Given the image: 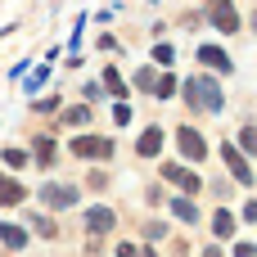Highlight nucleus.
I'll return each mask as SVG.
<instances>
[{
	"mask_svg": "<svg viewBox=\"0 0 257 257\" xmlns=\"http://www.w3.org/2000/svg\"><path fill=\"white\" fill-rule=\"evenodd\" d=\"M181 95H185V104H190L194 113H208V117H217V113L226 108V95H221L217 77H185Z\"/></svg>",
	"mask_w": 257,
	"mask_h": 257,
	"instance_id": "1",
	"label": "nucleus"
},
{
	"mask_svg": "<svg viewBox=\"0 0 257 257\" xmlns=\"http://www.w3.org/2000/svg\"><path fill=\"white\" fill-rule=\"evenodd\" d=\"M72 154L81 163H108L113 158V140H104V136H77L72 140Z\"/></svg>",
	"mask_w": 257,
	"mask_h": 257,
	"instance_id": "2",
	"label": "nucleus"
},
{
	"mask_svg": "<svg viewBox=\"0 0 257 257\" xmlns=\"http://www.w3.org/2000/svg\"><path fill=\"white\" fill-rule=\"evenodd\" d=\"M81 199V190L72 185V181H54V185H41V203L50 208V212H63V208H72Z\"/></svg>",
	"mask_w": 257,
	"mask_h": 257,
	"instance_id": "3",
	"label": "nucleus"
},
{
	"mask_svg": "<svg viewBox=\"0 0 257 257\" xmlns=\"http://www.w3.org/2000/svg\"><path fill=\"white\" fill-rule=\"evenodd\" d=\"M221 163H226V172H230L239 185H253V172H248V158L239 154V145L226 140V145H221Z\"/></svg>",
	"mask_w": 257,
	"mask_h": 257,
	"instance_id": "4",
	"label": "nucleus"
},
{
	"mask_svg": "<svg viewBox=\"0 0 257 257\" xmlns=\"http://www.w3.org/2000/svg\"><path fill=\"white\" fill-rule=\"evenodd\" d=\"M176 145H181V154L190 158V163H199V158H208V140L194 131V126H181L176 131Z\"/></svg>",
	"mask_w": 257,
	"mask_h": 257,
	"instance_id": "5",
	"label": "nucleus"
},
{
	"mask_svg": "<svg viewBox=\"0 0 257 257\" xmlns=\"http://www.w3.org/2000/svg\"><path fill=\"white\" fill-rule=\"evenodd\" d=\"M199 63H208L212 72H221V77H230L235 72V63H230V54L221 50V45H199Z\"/></svg>",
	"mask_w": 257,
	"mask_h": 257,
	"instance_id": "6",
	"label": "nucleus"
},
{
	"mask_svg": "<svg viewBox=\"0 0 257 257\" xmlns=\"http://www.w3.org/2000/svg\"><path fill=\"white\" fill-rule=\"evenodd\" d=\"M163 176H167V181H172V185H181V190H185V194H199V190H203V181H199V176H194V172H185V167H181V163H163Z\"/></svg>",
	"mask_w": 257,
	"mask_h": 257,
	"instance_id": "7",
	"label": "nucleus"
},
{
	"mask_svg": "<svg viewBox=\"0 0 257 257\" xmlns=\"http://www.w3.org/2000/svg\"><path fill=\"white\" fill-rule=\"evenodd\" d=\"M117 226V217H113V208H86V235L95 239V235H108Z\"/></svg>",
	"mask_w": 257,
	"mask_h": 257,
	"instance_id": "8",
	"label": "nucleus"
},
{
	"mask_svg": "<svg viewBox=\"0 0 257 257\" xmlns=\"http://www.w3.org/2000/svg\"><path fill=\"white\" fill-rule=\"evenodd\" d=\"M158 149H163V126H145L140 140H136V154L140 158H158Z\"/></svg>",
	"mask_w": 257,
	"mask_h": 257,
	"instance_id": "9",
	"label": "nucleus"
},
{
	"mask_svg": "<svg viewBox=\"0 0 257 257\" xmlns=\"http://www.w3.org/2000/svg\"><path fill=\"white\" fill-rule=\"evenodd\" d=\"M212 23H217V32L235 36V32H239V14H235V5H212Z\"/></svg>",
	"mask_w": 257,
	"mask_h": 257,
	"instance_id": "10",
	"label": "nucleus"
},
{
	"mask_svg": "<svg viewBox=\"0 0 257 257\" xmlns=\"http://www.w3.org/2000/svg\"><path fill=\"white\" fill-rule=\"evenodd\" d=\"M0 244L18 253V248L27 244V230H23V226H14V221H0Z\"/></svg>",
	"mask_w": 257,
	"mask_h": 257,
	"instance_id": "11",
	"label": "nucleus"
},
{
	"mask_svg": "<svg viewBox=\"0 0 257 257\" xmlns=\"http://www.w3.org/2000/svg\"><path fill=\"white\" fill-rule=\"evenodd\" d=\"M23 185L14 181V176H0V208H14V203H23Z\"/></svg>",
	"mask_w": 257,
	"mask_h": 257,
	"instance_id": "12",
	"label": "nucleus"
},
{
	"mask_svg": "<svg viewBox=\"0 0 257 257\" xmlns=\"http://www.w3.org/2000/svg\"><path fill=\"white\" fill-rule=\"evenodd\" d=\"M32 149H36L32 158H36L41 167H50V163H54V149H59V145H54L50 136H36V140H32Z\"/></svg>",
	"mask_w": 257,
	"mask_h": 257,
	"instance_id": "13",
	"label": "nucleus"
},
{
	"mask_svg": "<svg viewBox=\"0 0 257 257\" xmlns=\"http://www.w3.org/2000/svg\"><path fill=\"white\" fill-rule=\"evenodd\" d=\"M212 230H217V239H230V235H235V212H230V208H217Z\"/></svg>",
	"mask_w": 257,
	"mask_h": 257,
	"instance_id": "14",
	"label": "nucleus"
},
{
	"mask_svg": "<svg viewBox=\"0 0 257 257\" xmlns=\"http://www.w3.org/2000/svg\"><path fill=\"white\" fill-rule=\"evenodd\" d=\"M172 212H176V217H181V221H190V226H194V221H199V203H194V199H190V194H185V199H176V203H172Z\"/></svg>",
	"mask_w": 257,
	"mask_h": 257,
	"instance_id": "15",
	"label": "nucleus"
},
{
	"mask_svg": "<svg viewBox=\"0 0 257 257\" xmlns=\"http://www.w3.org/2000/svg\"><path fill=\"white\" fill-rule=\"evenodd\" d=\"M104 90H108V95H117V99H126V81H122V72H117V68H108V72H104Z\"/></svg>",
	"mask_w": 257,
	"mask_h": 257,
	"instance_id": "16",
	"label": "nucleus"
},
{
	"mask_svg": "<svg viewBox=\"0 0 257 257\" xmlns=\"http://www.w3.org/2000/svg\"><path fill=\"white\" fill-rule=\"evenodd\" d=\"M149 95H158V99H172V95H176V77H172V72H163V77L154 81V90H149Z\"/></svg>",
	"mask_w": 257,
	"mask_h": 257,
	"instance_id": "17",
	"label": "nucleus"
},
{
	"mask_svg": "<svg viewBox=\"0 0 257 257\" xmlns=\"http://www.w3.org/2000/svg\"><path fill=\"white\" fill-rule=\"evenodd\" d=\"M27 221H32V230H36L41 239H54V235H59V226H54L50 217H27Z\"/></svg>",
	"mask_w": 257,
	"mask_h": 257,
	"instance_id": "18",
	"label": "nucleus"
},
{
	"mask_svg": "<svg viewBox=\"0 0 257 257\" xmlns=\"http://www.w3.org/2000/svg\"><path fill=\"white\" fill-rule=\"evenodd\" d=\"M235 145H239V154H257V126H244Z\"/></svg>",
	"mask_w": 257,
	"mask_h": 257,
	"instance_id": "19",
	"label": "nucleus"
},
{
	"mask_svg": "<svg viewBox=\"0 0 257 257\" xmlns=\"http://www.w3.org/2000/svg\"><path fill=\"white\" fill-rule=\"evenodd\" d=\"M63 122H68V126H81V122H90V104H77V108H68V113H63Z\"/></svg>",
	"mask_w": 257,
	"mask_h": 257,
	"instance_id": "20",
	"label": "nucleus"
},
{
	"mask_svg": "<svg viewBox=\"0 0 257 257\" xmlns=\"http://www.w3.org/2000/svg\"><path fill=\"white\" fill-rule=\"evenodd\" d=\"M113 122H117V126H131V104H126V99L113 104Z\"/></svg>",
	"mask_w": 257,
	"mask_h": 257,
	"instance_id": "21",
	"label": "nucleus"
},
{
	"mask_svg": "<svg viewBox=\"0 0 257 257\" xmlns=\"http://www.w3.org/2000/svg\"><path fill=\"white\" fill-rule=\"evenodd\" d=\"M45 77H50V63H45V68H36V77H27L23 86H27V90H41V86H45Z\"/></svg>",
	"mask_w": 257,
	"mask_h": 257,
	"instance_id": "22",
	"label": "nucleus"
},
{
	"mask_svg": "<svg viewBox=\"0 0 257 257\" xmlns=\"http://www.w3.org/2000/svg\"><path fill=\"white\" fill-rule=\"evenodd\" d=\"M154 81H158V72H154V68H145V72H136V86H140V90H154Z\"/></svg>",
	"mask_w": 257,
	"mask_h": 257,
	"instance_id": "23",
	"label": "nucleus"
},
{
	"mask_svg": "<svg viewBox=\"0 0 257 257\" xmlns=\"http://www.w3.org/2000/svg\"><path fill=\"white\" fill-rule=\"evenodd\" d=\"M5 163L18 172V167H27V154H23V149H5Z\"/></svg>",
	"mask_w": 257,
	"mask_h": 257,
	"instance_id": "24",
	"label": "nucleus"
},
{
	"mask_svg": "<svg viewBox=\"0 0 257 257\" xmlns=\"http://www.w3.org/2000/svg\"><path fill=\"white\" fill-rule=\"evenodd\" d=\"M172 59H176V54H172V45H154V63H163V68H167Z\"/></svg>",
	"mask_w": 257,
	"mask_h": 257,
	"instance_id": "25",
	"label": "nucleus"
},
{
	"mask_svg": "<svg viewBox=\"0 0 257 257\" xmlns=\"http://www.w3.org/2000/svg\"><path fill=\"white\" fill-rule=\"evenodd\" d=\"M86 185H90V190H108V176H104V172H90Z\"/></svg>",
	"mask_w": 257,
	"mask_h": 257,
	"instance_id": "26",
	"label": "nucleus"
},
{
	"mask_svg": "<svg viewBox=\"0 0 257 257\" xmlns=\"http://www.w3.org/2000/svg\"><path fill=\"white\" fill-rule=\"evenodd\" d=\"M145 235H149V239H163V235H167V221H149Z\"/></svg>",
	"mask_w": 257,
	"mask_h": 257,
	"instance_id": "27",
	"label": "nucleus"
},
{
	"mask_svg": "<svg viewBox=\"0 0 257 257\" xmlns=\"http://www.w3.org/2000/svg\"><path fill=\"white\" fill-rule=\"evenodd\" d=\"M113 257H140V248H131V244H117V253Z\"/></svg>",
	"mask_w": 257,
	"mask_h": 257,
	"instance_id": "28",
	"label": "nucleus"
},
{
	"mask_svg": "<svg viewBox=\"0 0 257 257\" xmlns=\"http://www.w3.org/2000/svg\"><path fill=\"white\" fill-rule=\"evenodd\" d=\"M235 257H257V248L253 244H235Z\"/></svg>",
	"mask_w": 257,
	"mask_h": 257,
	"instance_id": "29",
	"label": "nucleus"
},
{
	"mask_svg": "<svg viewBox=\"0 0 257 257\" xmlns=\"http://www.w3.org/2000/svg\"><path fill=\"white\" fill-rule=\"evenodd\" d=\"M244 221H257V203H248V208H244Z\"/></svg>",
	"mask_w": 257,
	"mask_h": 257,
	"instance_id": "30",
	"label": "nucleus"
},
{
	"mask_svg": "<svg viewBox=\"0 0 257 257\" xmlns=\"http://www.w3.org/2000/svg\"><path fill=\"white\" fill-rule=\"evenodd\" d=\"M203 257H221V248H203Z\"/></svg>",
	"mask_w": 257,
	"mask_h": 257,
	"instance_id": "31",
	"label": "nucleus"
},
{
	"mask_svg": "<svg viewBox=\"0 0 257 257\" xmlns=\"http://www.w3.org/2000/svg\"><path fill=\"white\" fill-rule=\"evenodd\" d=\"M140 257H158V253H154V248H145V253H140Z\"/></svg>",
	"mask_w": 257,
	"mask_h": 257,
	"instance_id": "32",
	"label": "nucleus"
},
{
	"mask_svg": "<svg viewBox=\"0 0 257 257\" xmlns=\"http://www.w3.org/2000/svg\"><path fill=\"white\" fill-rule=\"evenodd\" d=\"M208 5H230V0H208Z\"/></svg>",
	"mask_w": 257,
	"mask_h": 257,
	"instance_id": "33",
	"label": "nucleus"
},
{
	"mask_svg": "<svg viewBox=\"0 0 257 257\" xmlns=\"http://www.w3.org/2000/svg\"><path fill=\"white\" fill-rule=\"evenodd\" d=\"M253 32H257V14H253Z\"/></svg>",
	"mask_w": 257,
	"mask_h": 257,
	"instance_id": "34",
	"label": "nucleus"
}]
</instances>
